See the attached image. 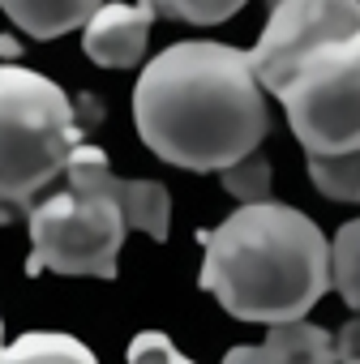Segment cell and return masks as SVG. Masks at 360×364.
<instances>
[{"label":"cell","instance_id":"obj_1","mask_svg":"<svg viewBox=\"0 0 360 364\" xmlns=\"http://www.w3.org/2000/svg\"><path fill=\"white\" fill-rule=\"evenodd\" d=\"M133 120L146 150L185 171H219L270 133L266 90L249 52L211 39L171 43L142 69Z\"/></svg>","mask_w":360,"mask_h":364},{"label":"cell","instance_id":"obj_2","mask_svg":"<svg viewBox=\"0 0 360 364\" xmlns=\"http://www.w3.org/2000/svg\"><path fill=\"white\" fill-rule=\"evenodd\" d=\"M202 291L240 321H300L330 291V240L322 228L275 198L245 202L202 232Z\"/></svg>","mask_w":360,"mask_h":364},{"label":"cell","instance_id":"obj_3","mask_svg":"<svg viewBox=\"0 0 360 364\" xmlns=\"http://www.w3.org/2000/svg\"><path fill=\"white\" fill-rule=\"evenodd\" d=\"M78 141L73 103L52 77L26 65H0V206L31 210Z\"/></svg>","mask_w":360,"mask_h":364},{"label":"cell","instance_id":"obj_4","mask_svg":"<svg viewBox=\"0 0 360 364\" xmlns=\"http://www.w3.org/2000/svg\"><path fill=\"white\" fill-rule=\"evenodd\" d=\"M270 95L283 103L305 154L360 150V31L300 52Z\"/></svg>","mask_w":360,"mask_h":364},{"label":"cell","instance_id":"obj_5","mask_svg":"<svg viewBox=\"0 0 360 364\" xmlns=\"http://www.w3.org/2000/svg\"><path fill=\"white\" fill-rule=\"evenodd\" d=\"M31 257L26 274H69V279H116V257L125 245V215L112 198L95 189H60L26 210Z\"/></svg>","mask_w":360,"mask_h":364},{"label":"cell","instance_id":"obj_6","mask_svg":"<svg viewBox=\"0 0 360 364\" xmlns=\"http://www.w3.org/2000/svg\"><path fill=\"white\" fill-rule=\"evenodd\" d=\"M356 31H360V0H279V5H270L262 39L249 48L253 77L262 82V90H270L300 52Z\"/></svg>","mask_w":360,"mask_h":364},{"label":"cell","instance_id":"obj_7","mask_svg":"<svg viewBox=\"0 0 360 364\" xmlns=\"http://www.w3.org/2000/svg\"><path fill=\"white\" fill-rule=\"evenodd\" d=\"M65 176H69V185H78V189H95V193L112 198L120 206L125 223L146 232L150 240L163 245L171 236V198H167V189L159 185V180H125V176H116L99 146L78 141V150L65 163Z\"/></svg>","mask_w":360,"mask_h":364},{"label":"cell","instance_id":"obj_8","mask_svg":"<svg viewBox=\"0 0 360 364\" xmlns=\"http://www.w3.org/2000/svg\"><path fill=\"white\" fill-rule=\"evenodd\" d=\"M154 14L146 5H125V0H103L82 26V52L103 69H133L146 56Z\"/></svg>","mask_w":360,"mask_h":364},{"label":"cell","instance_id":"obj_9","mask_svg":"<svg viewBox=\"0 0 360 364\" xmlns=\"http://www.w3.org/2000/svg\"><path fill=\"white\" fill-rule=\"evenodd\" d=\"M223 364H334V334L305 317L279 321L262 347H232Z\"/></svg>","mask_w":360,"mask_h":364},{"label":"cell","instance_id":"obj_10","mask_svg":"<svg viewBox=\"0 0 360 364\" xmlns=\"http://www.w3.org/2000/svg\"><path fill=\"white\" fill-rule=\"evenodd\" d=\"M103 5V0H0V9L9 14V22L31 35V39H60Z\"/></svg>","mask_w":360,"mask_h":364},{"label":"cell","instance_id":"obj_11","mask_svg":"<svg viewBox=\"0 0 360 364\" xmlns=\"http://www.w3.org/2000/svg\"><path fill=\"white\" fill-rule=\"evenodd\" d=\"M0 364H99L95 351L60 330H31L14 343H0Z\"/></svg>","mask_w":360,"mask_h":364},{"label":"cell","instance_id":"obj_12","mask_svg":"<svg viewBox=\"0 0 360 364\" xmlns=\"http://www.w3.org/2000/svg\"><path fill=\"white\" fill-rule=\"evenodd\" d=\"M309 180L330 202H360V150L309 154Z\"/></svg>","mask_w":360,"mask_h":364},{"label":"cell","instance_id":"obj_13","mask_svg":"<svg viewBox=\"0 0 360 364\" xmlns=\"http://www.w3.org/2000/svg\"><path fill=\"white\" fill-rule=\"evenodd\" d=\"M330 287L360 313V219L343 223L330 240Z\"/></svg>","mask_w":360,"mask_h":364},{"label":"cell","instance_id":"obj_14","mask_svg":"<svg viewBox=\"0 0 360 364\" xmlns=\"http://www.w3.org/2000/svg\"><path fill=\"white\" fill-rule=\"evenodd\" d=\"M154 18H171V22H189V26H215L228 22L232 14L245 9V0H137Z\"/></svg>","mask_w":360,"mask_h":364},{"label":"cell","instance_id":"obj_15","mask_svg":"<svg viewBox=\"0 0 360 364\" xmlns=\"http://www.w3.org/2000/svg\"><path fill=\"white\" fill-rule=\"evenodd\" d=\"M219 180H223V189H228L240 206H245V202H262V198H270V163H266L262 150H249L245 159L219 167Z\"/></svg>","mask_w":360,"mask_h":364},{"label":"cell","instance_id":"obj_16","mask_svg":"<svg viewBox=\"0 0 360 364\" xmlns=\"http://www.w3.org/2000/svg\"><path fill=\"white\" fill-rule=\"evenodd\" d=\"M129 364H194L176 351V343L159 330H142L133 343H129Z\"/></svg>","mask_w":360,"mask_h":364},{"label":"cell","instance_id":"obj_17","mask_svg":"<svg viewBox=\"0 0 360 364\" xmlns=\"http://www.w3.org/2000/svg\"><path fill=\"white\" fill-rule=\"evenodd\" d=\"M334 364H360V313L334 334Z\"/></svg>","mask_w":360,"mask_h":364},{"label":"cell","instance_id":"obj_18","mask_svg":"<svg viewBox=\"0 0 360 364\" xmlns=\"http://www.w3.org/2000/svg\"><path fill=\"white\" fill-rule=\"evenodd\" d=\"M0 343H5V321H0Z\"/></svg>","mask_w":360,"mask_h":364},{"label":"cell","instance_id":"obj_19","mask_svg":"<svg viewBox=\"0 0 360 364\" xmlns=\"http://www.w3.org/2000/svg\"><path fill=\"white\" fill-rule=\"evenodd\" d=\"M266 5H279V0H266Z\"/></svg>","mask_w":360,"mask_h":364}]
</instances>
